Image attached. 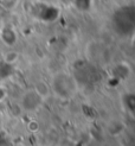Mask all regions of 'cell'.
Wrapping results in <instances>:
<instances>
[{
	"label": "cell",
	"instance_id": "6da1fadb",
	"mask_svg": "<svg viewBox=\"0 0 135 146\" xmlns=\"http://www.w3.org/2000/svg\"><path fill=\"white\" fill-rule=\"evenodd\" d=\"M19 3V0H0V5L5 10H13L16 9L17 5Z\"/></svg>",
	"mask_w": 135,
	"mask_h": 146
}]
</instances>
